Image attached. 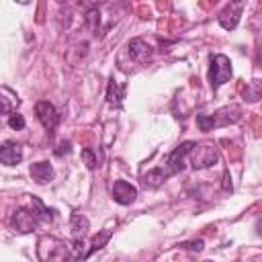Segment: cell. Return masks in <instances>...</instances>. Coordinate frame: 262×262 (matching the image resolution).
Listing matches in <instances>:
<instances>
[{"label": "cell", "mask_w": 262, "mask_h": 262, "mask_svg": "<svg viewBox=\"0 0 262 262\" xmlns=\"http://www.w3.org/2000/svg\"><path fill=\"white\" fill-rule=\"evenodd\" d=\"M196 125H199L201 131H211V129L215 127L211 115H196Z\"/></svg>", "instance_id": "ffe728a7"}, {"label": "cell", "mask_w": 262, "mask_h": 262, "mask_svg": "<svg viewBox=\"0 0 262 262\" xmlns=\"http://www.w3.org/2000/svg\"><path fill=\"white\" fill-rule=\"evenodd\" d=\"M180 248L184 250H194V252H201L203 250V239H192V242H182Z\"/></svg>", "instance_id": "7402d4cb"}, {"label": "cell", "mask_w": 262, "mask_h": 262, "mask_svg": "<svg viewBox=\"0 0 262 262\" xmlns=\"http://www.w3.org/2000/svg\"><path fill=\"white\" fill-rule=\"evenodd\" d=\"M194 147V141H184L180 143L178 147H174L170 154H168V160H166V170L168 174H178L184 170V162H186V156L190 154V149Z\"/></svg>", "instance_id": "3957f363"}, {"label": "cell", "mask_w": 262, "mask_h": 262, "mask_svg": "<svg viewBox=\"0 0 262 262\" xmlns=\"http://www.w3.org/2000/svg\"><path fill=\"white\" fill-rule=\"evenodd\" d=\"M188 156H190L194 168H209V166L217 164V160H219V151L211 143H203V145H196L194 143V147L190 149Z\"/></svg>", "instance_id": "7a4b0ae2"}, {"label": "cell", "mask_w": 262, "mask_h": 262, "mask_svg": "<svg viewBox=\"0 0 262 262\" xmlns=\"http://www.w3.org/2000/svg\"><path fill=\"white\" fill-rule=\"evenodd\" d=\"M29 174H31V178H33L37 184H47V182H51L53 176H55L53 166H51L49 162H35V164H31Z\"/></svg>", "instance_id": "9c48e42d"}, {"label": "cell", "mask_w": 262, "mask_h": 262, "mask_svg": "<svg viewBox=\"0 0 262 262\" xmlns=\"http://www.w3.org/2000/svg\"><path fill=\"white\" fill-rule=\"evenodd\" d=\"M8 125H10L12 129L20 131V129H25V117H23L20 113H10V117H8Z\"/></svg>", "instance_id": "44dd1931"}, {"label": "cell", "mask_w": 262, "mask_h": 262, "mask_svg": "<svg viewBox=\"0 0 262 262\" xmlns=\"http://www.w3.org/2000/svg\"><path fill=\"white\" fill-rule=\"evenodd\" d=\"M213 117V123L215 125H229V123H237L239 121V117H242V108L239 106H235V104H229V106H223V108H219L215 115H211Z\"/></svg>", "instance_id": "8fae6325"}, {"label": "cell", "mask_w": 262, "mask_h": 262, "mask_svg": "<svg viewBox=\"0 0 262 262\" xmlns=\"http://www.w3.org/2000/svg\"><path fill=\"white\" fill-rule=\"evenodd\" d=\"M108 239H111V229H102V231H98V233L92 237V242H90V250H88V256H90V254H94L96 250L104 248Z\"/></svg>", "instance_id": "e0dca14e"}, {"label": "cell", "mask_w": 262, "mask_h": 262, "mask_svg": "<svg viewBox=\"0 0 262 262\" xmlns=\"http://www.w3.org/2000/svg\"><path fill=\"white\" fill-rule=\"evenodd\" d=\"M35 113H37V119L39 123L47 129V131H53L59 123V115H57V108L49 102V100H39L35 104Z\"/></svg>", "instance_id": "277c9868"}, {"label": "cell", "mask_w": 262, "mask_h": 262, "mask_svg": "<svg viewBox=\"0 0 262 262\" xmlns=\"http://www.w3.org/2000/svg\"><path fill=\"white\" fill-rule=\"evenodd\" d=\"M123 98H125V84H119V82H115V78H111L108 90H106V100L113 106H121Z\"/></svg>", "instance_id": "4fadbf2b"}, {"label": "cell", "mask_w": 262, "mask_h": 262, "mask_svg": "<svg viewBox=\"0 0 262 262\" xmlns=\"http://www.w3.org/2000/svg\"><path fill=\"white\" fill-rule=\"evenodd\" d=\"M168 176H170L168 170H164V168H154V170H149V172L143 176V184L149 186V188H158L160 184H164V180H166Z\"/></svg>", "instance_id": "9a60e30c"}, {"label": "cell", "mask_w": 262, "mask_h": 262, "mask_svg": "<svg viewBox=\"0 0 262 262\" xmlns=\"http://www.w3.org/2000/svg\"><path fill=\"white\" fill-rule=\"evenodd\" d=\"M57 2H66V0H57Z\"/></svg>", "instance_id": "4316f807"}, {"label": "cell", "mask_w": 262, "mask_h": 262, "mask_svg": "<svg viewBox=\"0 0 262 262\" xmlns=\"http://www.w3.org/2000/svg\"><path fill=\"white\" fill-rule=\"evenodd\" d=\"M6 113H12V104L4 96H0V115H6Z\"/></svg>", "instance_id": "603a6c76"}, {"label": "cell", "mask_w": 262, "mask_h": 262, "mask_svg": "<svg viewBox=\"0 0 262 262\" xmlns=\"http://www.w3.org/2000/svg\"><path fill=\"white\" fill-rule=\"evenodd\" d=\"M84 25H86V29H88L90 33L98 35V31H100V12H98V8H90V10L86 12Z\"/></svg>", "instance_id": "2e32d148"}, {"label": "cell", "mask_w": 262, "mask_h": 262, "mask_svg": "<svg viewBox=\"0 0 262 262\" xmlns=\"http://www.w3.org/2000/svg\"><path fill=\"white\" fill-rule=\"evenodd\" d=\"M70 149H72V143H70V141H63V143H59V147L55 149V156H63V154H70Z\"/></svg>", "instance_id": "cb8c5ba5"}, {"label": "cell", "mask_w": 262, "mask_h": 262, "mask_svg": "<svg viewBox=\"0 0 262 262\" xmlns=\"http://www.w3.org/2000/svg\"><path fill=\"white\" fill-rule=\"evenodd\" d=\"M31 205H33V215H35V219H37L39 223H47V221H51L53 211H51L49 207H45L43 201H41L39 196H33V199H31Z\"/></svg>", "instance_id": "5bb4252c"}, {"label": "cell", "mask_w": 262, "mask_h": 262, "mask_svg": "<svg viewBox=\"0 0 262 262\" xmlns=\"http://www.w3.org/2000/svg\"><path fill=\"white\" fill-rule=\"evenodd\" d=\"M137 196V188L133 184H129L127 180H117L113 184V199L119 205H131Z\"/></svg>", "instance_id": "8992f818"}, {"label": "cell", "mask_w": 262, "mask_h": 262, "mask_svg": "<svg viewBox=\"0 0 262 262\" xmlns=\"http://www.w3.org/2000/svg\"><path fill=\"white\" fill-rule=\"evenodd\" d=\"M223 190H225V192L231 190V176H229V172L223 174Z\"/></svg>", "instance_id": "d4e9b609"}, {"label": "cell", "mask_w": 262, "mask_h": 262, "mask_svg": "<svg viewBox=\"0 0 262 262\" xmlns=\"http://www.w3.org/2000/svg\"><path fill=\"white\" fill-rule=\"evenodd\" d=\"M258 98H260V84L252 82L250 86H246V100L248 102H256Z\"/></svg>", "instance_id": "d6986e66"}, {"label": "cell", "mask_w": 262, "mask_h": 262, "mask_svg": "<svg viewBox=\"0 0 262 262\" xmlns=\"http://www.w3.org/2000/svg\"><path fill=\"white\" fill-rule=\"evenodd\" d=\"M82 4L90 10V8H98V4H102V0H82Z\"/></svg>", "instance_id": "484cf974"}, {"label": "cell", "mask_w": 262, "mask_h": 262, "mask_svg": "<svg viewBox=\"0 0 262 262\" xmlns=\"http://www.w3.org/2000/svg\"><path fill=\"white\" fill-rule=\"evenodd\" d=\"M10 225H12V229L18 231V233H29V231H33V229L39 225V221L35 219L33 211H29V209H18V211L12 213Z\"/></svg>", "instance_id": "5b68a950"}, {"label": "cell", "mask_w": 262, "mask_h": 262, "mask_svg": "<svg viewBox=\"0 0 262 262\" xmlns=\"http://www.w3.org/2000/svg\"><path fill=\"white\" fill-rule=\"evenodd\" d=\"M23 160V147L16 141H4L0 145V162L6 166H16Z\"/></svg>", "instance_id": "ba28073f"}, {"label": "cell", "mask_w": 262, "mask_h": 262, "mask_svg": "<svg viewBox=\"0 0 262 262\" xmlns=\"http://www.w3.org/2000/svg\"><path fill=\"white\" fill-rule=\"evenodd\" d=\"M82 162L86 164V168H88V170H94V168H96V164H98L96 154H94L90 147H84V149H82Z\"/></svg>", "instance_id": "ac0fdd59"}, {"label": "cell", "mask_w": 262, "mask_h": 262, "mask_svg": "<svg viewBox=\"0 0 262 262\" xmlns=\"http://www.w3.org/2000/svg\"><path fill=\"white\" fill-rule=\"evenodd\" d=\"M127 49H129L131 59H135V61H139V63L147 61V59L154 55V47H151L147 41L139 39V37L131 39V41H129V45H127Z\"/></svg>", "instance_id": "52a82bcc"}, {"label": "cell", "mask_w": 262, "mask_h": 262, "mask_svg": "<svg viewBox=\"0 0 262 262\" xmlns=\"http://www.w3.org/2000/svg\"><path fill=\"white\" fill-rule=\"evenodd\" d=\"M88 227H90V221H88L84 215H72L70 231H72L74 242H76V239H84V235L88 233Z\"/></svg>", "instance_id": "7c38bea8"}, {"label": "cell", "mask_w": 262, "mask_h": 262, "mask_svg": "<svg viewBox=\"0 0 262 262\" xmlns=\"http://www.w3.org/2000/svg\"><path fill=\"white\" fill-rule=\"evenodd\" d=\"M231 78V61L227 55L217 53L211 57V68H209V82L211 88L217 90L219 86H223L227 80Z\"/></svg>", "instance_id": "6da1fadb"}, {"label": "cell", "mask_w": 262, "mask_h": 262, "mask_svg": "<svg viewBox=\"0 0 262 262\" xmlns=\"http://www.w3.org/2000/svg\"><path fill=\"white\" fill-rule=\"evenodd\" d=\"M239 16H242V2L237 0L235 4H229V6L219 14V25H221L223 29H227V31H229V29H235Z\"/></svg>", "instance_id": "30bf717a"}]
</instances>
